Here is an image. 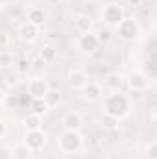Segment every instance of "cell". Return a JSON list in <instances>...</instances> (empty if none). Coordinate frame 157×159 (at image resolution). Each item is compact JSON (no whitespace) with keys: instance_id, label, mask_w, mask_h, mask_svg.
Returning <instances> with one entry per match:
<instances>
[{"instance_id":"6da1fadb","label":"cell","mask_w":157,"mask_h":159,"mask_svg":"<svg viewBox=\"0 0 157 159\" xmlns=\"http://www.w3.org/2000/svg\"><path fill=\"white\" fill-rule=\"evenodd\" d=\"M102 109L104 113L107 115H113L117 119H124L129 115L131 111V100L128 94H124L122 91H117V93H109L104 102H102Z\"/></svg>"},{"instance_id":"7a4b0ae2","label":"cell","mask_w":157,"mask_h":159,"mask_svg":"<svg viewBox=\"0 0 157 159\" xmlns=\"http://www.w3.org/2000/svg\"><path fill=\"white\" fill-rule=\"evenodd\" d=\"M57 148L61 154H78L83 148V135L79 131H69V129H63L59 135H57Z\"/></svg>"},{"instance_id":"3957f363","label":"cell","mask_w":157,"mask_h":159,"mask_svg":"<svg viewBox=\"0 0 157 159\" xmlns=\"http://www.w3.org/2000/svg\"><path fill=\"white\" fill-rule=\"evenodd\" d=\"M117 35L120 41L124 43H133V41L139 39L141 35V22L135 19V17H126L120 24L117 26Z\"/></svg>"},{"instance_id":"277c9868","label":"cell","mask_w":157,"mask_h":159,"mask_svg":"<svg viewBox=\"0 0 157 159\" xmlns=\"http://www.w3.org/2000/svg\"><path fill=\"white\" fill-rule=\"evenodd\" d=\"M100 19H102V22H104L105 26L117 30V26L126 19V11H124V7H122L120 4L111 2V4H107V6H104V9H102V13H100Z\"/></svg>"},{"instance_id":"5b68a950","label":"cell","mask_w":157,"mask_h":159,"mask_svg":"<svg viewBox=\"0 0 157 159\" xmlns=\"http://www.w3.org/2000/svg\"><path fill=\"white\" fill-rule=\"evenodd\" d=\"M126 85L131 93H144L150 87V80L142 70H131L126 76Z\"/></svg>"},{"instance_id":"8992f818","label":"cell","mask_w":157,"mask_h":159,"mask_svg":"<svg viewBox=\"0 0 157 159\" xmlns=\"http://www.w3.org/2000/svg\"><path fill=\"white\" fill-rule=\"evenodd\" d=\"M50 83L48 80L41 78V76H34V78L28 80V85H26V91L32 98H44L48 93H50Z\"/></svg>"},{"instance_id":"52a82bcc","label":"cell","mask_w":157,"mask_h":159,"mask_svg":"<svg viewBox=\"0 0 157 159\" xmlns=\"http://www.w3.org/2000/svg\"><path fill=\"white\" fill-rule=\"evenodd\" d=\"M22 143H24L26 146H30L34 152H41V150L46 146V143H48V135H46V131H44V129L26 131V133H24Z\"/></svg>"},{"instance_id":"ba28073f","label":"cell","mask_w":157,"mask_h":159,"mask_svg":"<svg viewBox=\"0 0 157 159\" xmlns=\"http://www.w3.org/2000/svg\"><path fill=\"white\" fill-rule=\"evenodd\" d=\"M100 39H98V35L94 34V32H91V34H81L76 41V46H78V50L81 54H94L98 48H100Z\"/></svg>"},{"instance_id":"9c48e42d","label":"cell","mask_w":157,"mask_h":159,"mask_svg":"<svg viewBox=\"0 0 157 159\" xmlns=\"http://www.w3.org/2000/svg\"><path fill=\"white\" fill-rule=\"evenodd\" d=\"M39 32H41L39 26L26 20V22H20L17 26V39H20L22 43H35L37 37H39Z\"/></svg>"},{"instance_id":"30bf717a","label":"cell","mask_w":157,"mask_h":159,"mask_svg":"<svg viewBox=\"0 0 157 159\" xmlns=\"http://www.w3.org/2000/svg\"><path fill=\"white\" fill-rule=\"evenodd\" d=\"M79 94H81V98H83L85 102L94 104V102H98V100L104 96V91H102V85H100V83H96V81H89V83L79 91Z\"/></svg>"},{"instance_id":"8fae6325","label":"cell","mask_w":157,"mask_h":159,"mask_svg":"<svg viewBox=\"0 0 157 159\" xmlns=\"http://www.w3.org/2000/svg\"><path fill=\"white\" fill-rule=\"evenodd\" d=\"M67 83H69V87H72L76 91H81L89 83V76H87V72L83 69H72L69 72V76H67Z\"/></svg>"},{"instance_id":"7c38bea8","label":"cell","mask_w":157,"mask_h":159,"mask_svg":"<svg viewBox=\"0 0 157 159\" xmlns=\"http://www.w3.org/2000/svg\"><path fill=\"white\" fill-rule=\"evenodd\" d=\"M81 124H83V117L78 111H67L63 115V119H61L63 129H69V131H79Z\"/></svg>"},{"instance_id":"4fadbf2b","label":"cell","mask_w":157,"mask_h":159,"mask_svg":"<svg viewBox=\"0 0 157 159\" xmlns=\"http://www.w3.org/2000/svg\"><path fill=\"white\" fill-rule=\"evenodd\" d=\"M94 28V19L87 13H78L74 17V30L78 32L79 35L81 34H91Z\"/></svg>"},{"instance_id":"5bb4252c","label":"cell","mask_w":157,"mask_h":159,"mask_svg":"<svg viewBox=\"0 0 157 159\" xmlns=\"http://www.w3.org/2000/svg\"><path fill=\"white\" fill-rule=\"evenodd\" d=\"M124 83H126V76H124L120 70H113V72H109V74L104 78V85H105L111 93L122 91Z\"/></svg>"},{"instance_id":"9a60e30c","label":"cell","mask_w":157,"mask_h":159,"mask_svg":"<svg viewBox=\"0 0 157 159\" xmlns=\"http://www.w3.org/2000/svg\"><path fill=\"white\" fill-rule=\"evenodd\" d=\"M46 11L43 9V7H39V6H32L28 11H26V20H30L32 24H35V26H43L44 24V20H46Z\"/></svg>"},{"instance_id":"2e32d148","label":"cell","mask_w":157,"mask_h":159,"mask_svg":"<svg viewBox=\"0 0 157 159\" xmlns=\"http://www.w3.org/2000/svg\"><path fill=\"white\" fill-rule=\"evenodd\" d=\"M22 124H24V128H26V131H35V129H43V115H37V113H30V115H26L24 120H22Z\"/></svg>"},{"instance_id":"e0dca14e","label":"cell","mask_w":157,"mask_h":159,"mask_svg":"<svg viewBox=\"0 0 157 159\" xmlns=\"http://www.w3.org/2000/svg\"><path fill=\"white\" fill-rule=\"evenodd\" d=\"M37 54H39L46 63H52V61H56V57H57V46H56L54 43H44L39 48Z\"/></svg>"},{"instance_id":"ac0fdd59","label":"cell","mask_w":157,"mask_h":159,"mask_svg":"<svg viewBox=\"0 0 157 159\" xmlns=\"http://www.w3.org/2000/svg\"><path fill=\"white\" fill-rule=\"evenodd\" d=\"M15 65H17L15 54L11 50H2L0 52V67L4 70H9V69H15Z\"/></svg>"},{"instance_id":"d6986e66","label":"cell","mask_w":157,"mask_h":159,"mask_svg":"<svg viewBox=\"0 0 157 159\" xmlns=\"http://www.w3.org/2000/svg\"><path fill=\"white\" fill-rule=\"evenodd\" d=\"M19 107V96L15 93H6L2 96V109L6 111H15Z\"/></svg>"},{"instance_id":"ffe728a7","label":"cell","mask_w":157,"mask_h":159,"mask_svg":"<svg viewBox=\"0 0 157 159\" xmlns=\"http://www.w3.org/2000/svg\"><path fill=\"white\" fill-rule=\"evenodd\" d=\"M22 74L17 70V69H9V70H4V87H7V89H11V87H15L17 83H19V78H20Z\"/></svg>"},{"instance_id":"44dd1931","label":"cell","mask_w":157,"mask_h":159,"mask_svg":"<svg viewBox=\"0 0 157 159\" xmlns=\"http://www.w3.org/2000/svg\"><path fill=\"white\" fill-rule=\"evenodd\" d=\"M32 154H34V150L30 146H26L24 143L13 146V159H30Z\"/></svg>"},{"instance_id":"7402d4cb","label":"cell","mask_w":157,"mask_h":159,"mask_svg":"<svg viewBox=\"0 0 157 159\" xmlns=\"http://www.w3.org/2000/svg\"><path fill=\"white\" fill-rule=\"evenodd\" d=\"M30 109H32V113H37V115H43V117L46 115V111H50V107H48L44 98H32Z\"/></svg>"},{"instance_id":"603a6c76","label":"cell","mask_w":157,"mask_h":159,"mask_svg":"<svg viewBox=\"0 0 157 159\" xmlns=\"http://www.w3.org/2000/svg\"><path fill=\"white\" fill-rule=\"evenodd\" d=\"M118 122H120V119L113 117V115H107V113H104L102 119H100V124H102V128L105 131H115L118 128Z\"/></svg>"},{"instance_id":"cb8c5ba5","label":"cell","mask_w":157,"mask_h":159,"mask_svg":"<svg viewBox=\"0 0 157 159\" xmlns=\"http://www.w3.org/2000/svg\"><path fill=\"white\" fill-rule=\"evenodd\" d=\"M96 35H98V39L102 44H109L113 37H115V34H113V28H109V26H105V24H102L100 28H98V32H96Z\"/></svg>"},{"instance_id":"d4e9b609","label":"cell","mask_w":157,"mask_h":159,"mask_svg":"<svg viewBox=\"0 0 157 159\" xmlns=\"http://www.w3.org/2000/svg\"><path fill=\"white\" fill-rule=\"evenodd\" d=\"M44 100H46V104H48L50 109H56V107H59V104H61V93H59L57 89H50V93L44 96Z\"/></svg>"},{"instance_id":"484cf974","label":"cell","mask_w":157,"mask_h":159,"mask_svg":"<svg viewBox=\"0 0 157 159\" xmlns=\"http://www.w3.org/2000/svg\"><path fill=\"white\" fill-rule=\"evenodd\" d=\"M30 67H32V61H28V59H17L15 69H17L20 74H26V72L30 70Z\"/></svg>"},{"instance_id":"4316f807","label":"cell","mask_w":157,"mask_h":159,"mask_svg":"<svg viewBox=\"0 0 157 159\" xmlns=\"http://www.w3.org/2000/svg\"><path fill=\"white\" fill-rule=\"evenodd\" d=\"M144 152H146V157L148 159H157V141L146 144V150Z\"/></svg>"},{"instance_id":"83f0119b","label":"cell","mask_w":157,"mask_h":159,"mask_svg":"<svg viewBox=\"0 0 157 159\" xmlns=\"http://www.w3.org/2000/svg\"><path fill=\"white\" fill-rule=\"evenodd\" d=\"M46 65H48V63L41 57L39 54H35V56L32 57V67H34V69H43V67H46Z\"/></svg>"},{"instance_id":"f1b7e54d","label":"cell","mask_w":157,"mask_h":159,"mask_svg":"<svg viewBox=\"0 0 157 159\" xmlns=\"http://www.w3.org/2000/svg\"><path fill=\"white\" fill-rule=\"evenodd\" d=\"M0 159H13V148L2 146V150H0Z\"/></svg>"},{"instance_id":"f546056e","label":"cell","mask_w":157,"mask_h":159,"mask_svg":"<svg viewBox=\"0 0 157 159\" xmlns=\"http://www.w3.org/2000/svg\"><path fill=\"white\" fill-rule=\"evenodd\" d=\"M0 137H2V139L7 137V122H6V120L0 122Z\"/></svg>"},{"instance_id":"4dcf8cb0","label":"cell","mask_w":157,"mask_h":159,"mask_svg":"<svg viewBox=\"0 0 157 159\" xmlns=\"http://www.w3.org/2000/svg\"><path fill=\"white\" fill-rule=\"evenodd\" d=\"M142 4H144V0H128V6H129L131 9H139Z\"/></svg>"},{"instance_id":"1f68e13d","label":"cell","mask_w":157,"mask_h":159,"mask_svg":"<svg viewBox=\"0 0 157 159\" xmlns=\"http://www.w3.org/2000/svg\"><path fill=\"white\" fill-rule=\"evenodd\" d=\"M7 44H9V35H7V34H2V48L6 50Z\"/></svg>"},{"instance_id":"d6a6232c","label":"cell","mask_w":157,"mask_h":159,"mask_svg":"<svg viewBox=\"0 0 157 159\" xmlns=\"http://www.w3.org/2000/svg\"><path fill=\"white\" fill-rule=\"evenodd\" d=\"M44 2H46V4H50V6H57L61 0H44Z\"/></svg>"}]
</instances>
